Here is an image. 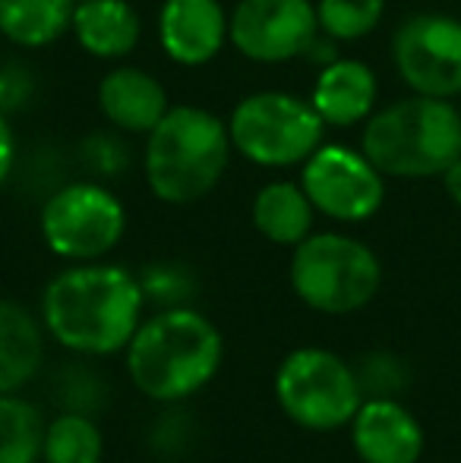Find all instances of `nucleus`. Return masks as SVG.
I'll return each instance as SVG.
<instances>
[{
	"instance_id": "nucleus-1",
	"label": "nucleus",
	"mask_w": 461,
	"mask_h": 463,
	"mask_svg": "<svg viewBox=\"0 0 461 463\" xmlns=\"http://www.w3.org/2000/svg\"><path fill=\"white\" fill-rule=\"evenodd\" d=\"M142 303L146 290L120 265L76 262L48 284L42 316L57 344L105 356L123 350L136 335Z\"/></svg>"
},
{
	"instance_id": "nucleus-2",
	"label": "nucleus",
	"mask_w": 461,
	"mask_h": 463,
	"mask_svg": "<svg viewBox=\"0 0 461 463\" xmlns=\"http://www.w3.org/2000/svg\"><path fill=\"white\" fill-rule=\"evenodd\" d=\"M225 344L218 328L193 309H168L136 328L127 344L133 384L152 401H184L212 382Z\"/></svg>"
},
{
	"instance_id": "nucleus-3",
	"label": "nucleus",
	"mask_w": 461,
	"mask_h": 463,
	"mask_svg": "<svg viewBox=\"0 0 461 463\" xmlns=\"http://www.w3.org/2000/svg\"><path fill=\"white\" fill-rule=\"evenodd\" d=\"M360 152L382 177H443L461 158V110L446 98H401L367 117Z\"/></svg>"
},
{
	"instance_id": "nucleus-4",
	"label": "nucleus",
	"mask_w": 461,
	"mask_h": 463,
	"mask_svg": "<svg viewBox=\"0 0 461 463\" xmlns=\"http://www.w3.org/2000/svg\"><path fill=\"white\" fill-rule=\"evenodd\" d=\"M228 123L197 104H174L146 142V180L155 199L190 205L209 195L228 171Z\"/></svg>"
},
{
	"instance_id": "nucleus-5",
	"label": "nucleus",
	"mask_w": 461,
	"mask_h": 463,
	"mask_svg": "<svg viewBox=\"0 0 461 463\" xmlns=\"http://www.w3.org/2000/svg\"><path fill=\"white\" fill-rule=\"evenodd\" d=\"M382 280L379 259L345 233H310L291 256V287L310 309L348 316L376 297Z\"/></svg>"
},
{
	"instance_id": "nucleus-6",
	"label": "nucleus",
	"mask_w": 461,
	"mask_h": 463,
	"mask_svg": "<svg viewBox=\"0 0 461 463\" xmlns=\"http://www.w3.org/2000/svg\"><path fill=\"white\" fill-rule=\"evenodd\" d=\"M231 146L259 167L303 165L322 146L326 123L310 101L288 92H256L228 117Z\"/></svg>"
},
{
	"instance_id": "nucleus-7",
	"label": "nucleus",
	"mask_w": 461,
	"mask_h": 463,
	"mask_svg": "<svg viewBox=\"0 0 461 463\" xmlns=\"http://www.w3.org/2000/svg\"><path fill=\"white\" fill-rule=\"evenodd\" d=\"M275 397L291 422L310 432L348 426L360 410V382L345 360L320 347L284 356L275 372Z\"/></svg>"
},
{
	"instance_id": "nucleus-8",
	"label": "nucleus",
	"mask_w": 461,
	"mask_h": 463,
	"mask_svg": "<svg viewBox=\"0 0 461 463\" xmlns=\"http://www.w3.org/2000/svg\"><path fill=\"white\" fill-rule=\"evenodd\" d=\"M127 212L111 189L70 184L57 189L42 212V237L54 256L67 262H99L120 243Z\"/></svg>"
},
{
	"instance_id": "nucleus-9",
	"label": "nucleus",
	"mask_w": 461,
	"mask_h": 463,
	"mask_svg": "<svg viewBox=\"0 0 461 463\" xmlns=\"http://www.w3.org/2000/svg\"><path fill=\"white\" fill-rule=\"evenodd\" d=\"M301 186L316 212L345 224L373 218L386 199V184L373 161L363 152L335 142H322L303 161Z\"/></svg>"
},
{
	"instance_id": "nucleus-10",
	"label": "nucleus",
	"mask_w": 461,
	"mask_h": 463,
	"mask_svg": "<svg viewBox=\"0 0 461 463\" xmlns=\"http://www.w3.org/2000/svg\"><path fill=\"white\" fill-rule=\"evenodd\" d=\"M395 70L414 95H461V23L443 13L405 19L392 38Z\"/></svg>"
},
{
	"instance_id": "nucleus-11",
	"label": "nucleus",
	"mask_w": 461,
	"mask_h": 463,
	"mask_svg": "<svg viewBox=\"0 0 461 463\" xmlns=\"http://www.w3.org/2000/svg\"><path fill=\"white\" fill-rule=\"evenodd\" d=\"M316 32L313 0H240L228 16V42L256 63H284L307 54Z\"/></svg>"
},
{
	"instance_id": "nucleus-12",
	"label": "nucleus",
	"mask_w": 461,
	"mask_h": 463,
	"mask_svg": "<svg viewBox=\"0 0 461 463\" xmlns=\"http://www.w3.org/2000/svg\"><path fill=\"white\" fill-rule=\"evenodd\" d=\"M158 42L180 67H203L216 61L228 42L222 0H165L158 13Z\"/></svg>"
},
{
	"instance_id": "nucleus-13",
	"label": "nucleus",
	"mask_w": 461,
	"mask_h": 463,
	"mask_svg": "<svg viewBox=\"0 0 461 463\" xmlns=\"http://www.w3.org/2000/svg\"><path fill=\"white\" fill-rule=\"evenodd\" d=\"M351 439L363 463H418L424 454V429L401 403L386 397L360 403L351 420Z\"/></svg>"
},
{
	"instance_id": "nucleus-14",
	"label": "nucleus",
	"mask_w": 461,
	"mask_h": 463,
	"mask_svg": "<svg viewBox=\"0 0 461 463\" xmlns=\"http://www.w3.org/2000/svg\"><path fill=\"white\" fill-rule=\"evenodd\" d=\"M376 73L354 57H335L320 70L310 104L326 127H354L363 123L376 108Z\"/></svg>"
},
{
	"instance_id": "nucleus-15",
	"label": "nucleus",
	"mask_w": 461,
	"mask_h": 463,
	"mask_svg": "<svg viewBox=\"0 0 461 463\" xmlns=\"http://www.w3.org/2000/svg\"><path fill=\"white\" fill-rule=\"evenodd\" d=\"M99 108L117 129L149 136L171 110V101L152 73L139 67H114L99 82Z\"/></svg>"
},
{
	"instance_id": "nucleus-16",
	"label": "nucleus",
	"mask_w": 461,
	"mask_h": 463,
	"mask_svg": "<svg viewBox=\"0 0 461 463\" xmlns=\"http://www.w3.org/2000/svg\"><path fill=\"white\" fill-rule=\"evenodd\" d=\"M73 35L86 54L99 61L127 57L139 44V13L127 0H82L73 10Z\"/></svg>"
},
{
	"instance_id": "nucleus-17",
	"label": "nucleus",
	"mask_w": 461,
	"mask_h": 463,
	"mask_svg": "<svg viewBox=\"0 0 461 463\" xmlns=\"http://www.w3.org/2000/svg\"><path fill=\"white\" fill-rule=\"evenodd\" d=\"M44 337L29 309L0 299V394H13L38 375Z\"/></svg>"
},
{
	"instance_id": "nucleus-18",
	"label": "nucleus",
	"mask_w": 461,
	"mask_h": 463,
	"mask_svg": "<svg viewBox=\"0 0 461 463\" xmlns=\"http://www.w3.org/2000/svg\"><path fill=\"white\" fill-rule=\"evenodd\" d=\"M313 202L307 199L301 184L275 180V184H265L253 199V227L269 243L297 246L313 231Z\"/></svg>"
},
{
	"instance_id": "nucleus-19",
	"label": "nucleus",
	"mask_w": 461,
	"mask_h": 463,
	"mask_svg": "<svg viewBox=\"0 0 461 463\" xmlns=\"http://www.w3.org/2000/svg\"><path fill=\"white\" fill-rule=\"evenodd\" d=\"M76 0H0V32L19 48L54 44L73 25Z\"/></svg>"
},
{
	"instance_id": "nucleus-20",
	"label": "nucleus",
	"mask_w": 461,
	"mask_h": 463,
	"mask_svg": "<svg viewBox=\"0 0 461 463\" xmlns=\"http://www.w3.org/2000/svg\"><path fill=\"white\" fill-rule=\"evenodd\" d=\"M101 458H105V439L89 416L61 413L44 426V463H101Z\"/></svg>"
},
{
	"instance_id": "nucleus-21",
	"label": "nucleus",
	"mask_w": 461,
	"mask_h": 463,
	"mask_svg": "<svg viewBox=\"0 0 461 463\" xmlns=\"http://www.w3.org/2000/svg\"><path fill=\"white\" fill-rule=\"evenodd\" d=\"M44 420L29 401L0 394V463H38Z\"/></svg>"
},
{
	"instance_id": "nucleus-22",
	"label": "nucleus",
	"mask_w": 461,
	"mask_h": 463,
	"mask_svg": "<svg viewBox=\"0 0 461 463\" xmlns=\"http://www.w3.org/2000/svg\"><path fill=\"white\" fill-rule=\"evenodd\" d=\"M382 13H386V0H320L316 4L320 32H326L332 42L367 38L379 25Z\"/></svg>"
},
{
	"instance_id": "nucleus-23",
	"label": "nucleus",
	"mask_w": 461,
	"mask_h": 463,
	"mask_svg": "<svg viewBox=\"0 0 461 463\" xmlns=\"http://www.w3.org/2000/svg\"><path fill=\"white\" fill-rule=\"evenodd\" d=\"M146 297L161 299V303H174V299L187 297V284L178 278L174 269H152L146 275V280H139Z\"/></svg>"
},
{
	"instance_id": "nucleus-24",
	"label": "nucleus",
	"mask_w": 461,
	"mask_h": 463,
	"mask_svg": "<svg viewBox=\"0 0 461 463\" xmlns=\"http://www.w3.org/2000/svg\"><path fill=\"white\" fill-rule=\"evenodd\" d=\"M13 161H16V136H13L6 114L0 110V184H4V180L10 177Z\"/></svg>"
},
{
	"instance_id": "nucleus-25",
	"label": "nucleus",
	"mask_w": 461,
	"mask_h": 463,
	"mask_svg": "<svg viewBox=\"0 0 461 463\" xmlns=\"http://www.w3.org/2000/svg\"><path fill=\"white\" fill-rule=\"evenodd\" d=\"M443 186H446V193H449V199L456 202V205H461V158H456L443 171Z\"/></svg>"
},
{
	"instance_id": "nucleus-26",
	"label": "nucleus",
	"mask_w": 461,
	"mask_h": 463,
	"mask_svg": "<svg viewBox=\"0 0 461 463\" xmlns=\"http://www.w3.org/2000/svg\"><path fill=\"white\" fill-rule=\"evenodd\" d=\"M76 4H82V0H76Z\"/></svg>"
}]
</instances>
